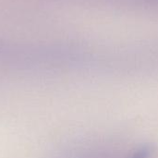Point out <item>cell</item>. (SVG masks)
<instances>
[{
    "label": "cell",
    "instance_id": "cell-1",
    "mask_svg": "<svg viewBox=\"0 0 158 158\" xmlns=\"http://www.w3.org/2000/svg\"><path fill=\"white\" fill-rule=\"evenodd\" d=\"M154 154V150L149 145L142 146L136 149L133 153H131L128 158H152Z\"/></svg>",
    "mask_w": 158,
    "mask_h": 158
}]
</instances>
